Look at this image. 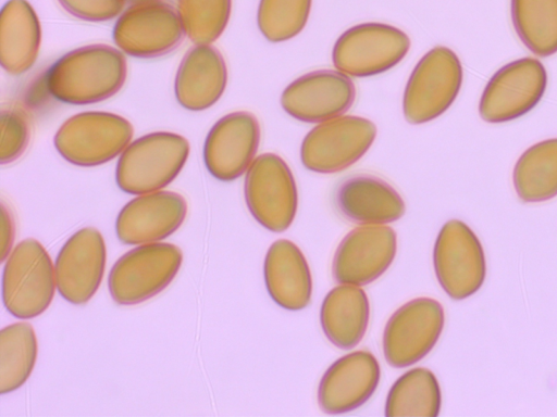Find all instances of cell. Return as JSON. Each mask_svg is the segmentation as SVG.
I'll return each instance as SVG.
<instances>
[{
	"label": "cell",
	"mask_w": 557,
	"mask_h": 417,
	"mask_svg": "<svg viewBox=\"0 0 557 417\" xmlns=\"http://www.w3.org/2000/svg\"><path fill=\"white\" fill-rule=\"evenodd\" d=\"M126 75L127 63L123 53L111 46L97 43L61 56L49 68L46 86L60 102L90 104L119 92Z\"/></svg>",
	"instance_id": "cell-1"
},
{
	"label": "cell",
	"mask_w": 557,
	"mask_h": 417,
	"mask_svg": "<svg viewBox=\"0 0 557 417\" xmlns=\"http://www.w3.org/2000/svg\"><path fill=\"white\" fill-rule=\"evenodd\" d=\"M189 154V142L178 134L157 131L131 142L115 169L117 187L129 194L159 191L172 182Z\"/></svg>",
	"instance_id": "cell-2"
},
{
	"label": "cell",
	"mask_w": 557,
	"mask_h": 417,
	"mask_svg": "<svg viewBox=\"0 0 557 417\" xmlns=\"http://www.w3.org/2000/svg\"><path fill=\"white\" fill-rule=\"evenodd\" d=\"M57 288L54 266L42 244L26 238L5 260L2 273V302L14 317L29 319L51 304Z\"/></svg>",
	"instance_id": "cell-3"
},
{
	"label": "cell",
	"mask_w": 557,
	"mask_h": 417,
	"mask_svg": "<svg viewBox=\"0 0 557 417\" xmlns=\"http://www.w3.org/2000/svg\"><path fill=\"white\" fill-rule=\"evenodd\" d=\"M183 262L172 243H145L123 254L108 277L111 298L119 305H136L164 290Z\"/></svg>",
	"instance_id": "cell-4"
},
{
	"label": "cell",
	"mask_w": 557,
	"mask_h": 417,
	"mask_svg": "<svg viewBox=\"0 0 557 417\" xmlns=\"http://www.w3.org/2000/svg\"><path fill=\"white\" fill-rule=\"evenodd\" d=\"M133 126L124 117L109 112L75 114L58 129L53 144L69 163L91 167L117 156L129 144Z\"/></svg>",
	"instance_id": "cell-5"
},
{
	"label": "cell",
	"mask_w": 557,
	"mask_h": 417,
	"mask_svg": "<svg viewBox=\"0 0 557 417\" xmlns=\"http://www.w3.org/2000/svg\"><path fill=\"white\" fill-rule=\"evenodd\" d=\"M462 84V66L457 54L438 46L417 63L407 81L403 112L406 121L418 125L442 115L455 101Z\"/></svg>",
	"instance_id": "cell-6"
},
{
	"label": "cell",
	"mask_w": 557,
	"mask_h": 417,
	"mask_svg": "<svg viewBox=\"0 0 557 417\" xmlns=\"http://www.w3.org/2000/svg\"><path fill=\"white\" fill-rule=\"evenodd\" d=\"M244 194L252 217L273 232L285 231L293 223L298 193L287 163L277 154L257 156L247 169Z\"/></svg>",
	"instance_id": "cell-7"
},
{
	"label": "cell",
	"mask_w": 557,
	"mask_h": 417,
	"mask_svg": "<svg viewBox=\"0 0 557 417\" xmlns=\"http://www.w3.org/2000/svg\"><path fill=\"white\" fill-rule=\"evenodd\" d=\"M376 137L368 118L341 115L313 127L300 146L302 165L314 173L341 172L360 160Z\"/></svg>",
	"instance_id": "cell-8"
},
{
	"label": "cell",
	"mask_w": 557,
	"mask_h": 417,
	"mask_svg": "<svg viewBox=\"0 0 557 417\" xmlns=\"http://www.w3.org/2000/svg\"><path fill=\"white\" fill-rule=\"evenodd\" d=\"M410 48L401 29L383 23H362L345 30L332 52L337 71L354 77H368L398 64Z\"/></svg>",
	"instance_id": "cell-9"
},
{
	"label": "cell",
	"mask_w": 557,
	"mask_h": 417,
	"mask_svg": "<svg viewBox=\"0 0 557 417\" xmlns=\"http://www.w3.org/2000/svg\"><path fill=\"white\" fill-rule=\"evenodd\" d=\"M433 266L440 286L454 300L469 298L482 287L485 255L467 224L450 219L443 225L434 243Z\"/></svg>",
	"instance_id": "cell-10"
},
{
	"label": "cell",
	"mask_w": 557,
	"mask_h": 417,
	"mask_svg": "<svg viewBox=\"0 0 557 417\" xmlns=\"http://www.w3.org/2000/svg\"><path fill=\"white\" fill-rule=\"evenodd\" d=\"M184 35L178 13L161 0L132 4L117 18L112 33L121 51L143 59L170 53L180 46Z\"/></svg>",
	"instance_id": "cell-11"
},
{
	"label": "cell",
	"mask_w": 557,
	"mask_h": 417,
	"mask_svg": "<svg viewBox=\"0 0 557 417\" xmlns=\"http://www.w3.org/2000/svg\"><path fill=\"white\" fill-rule=\"evenodd\" d=\"M444 321V308L435 299L417 298L401 305L384 328L386 362L404 368L422 359L440 339Z\"/></svg>",
	"instance_id": "cell-12"
},
{
	"label": "cell",
	"mask_w": 557,
	"mask_h": 417,
	"mask_svg": "<svg viewBox=\"0 0 557 417\" xmlns=\"http://www.w3.org/2000/svg\"><path fill=\"white\" fill-rule=\"evenodd\" d=\"M547 85L544 65L523 58L499 68L490 79L479 103V113L487 123L516 119L531 111L542 99Z\"/></svg>",
	"instance_id": "cell-13"
},
{
	"label": "cell",
	"mask_w": 557,
	"mask_h": 417,
	"mask_svg": "<svg viewBox=\"0 0 557 417\" xmlns=\"http://www.w3.org/2000/svg\"><path fill=\"white\" fill-rule=\"evenodd\" d=\"M396 250L397 237L393 228L358 226L343 238L334 253L333 277L338 283L368 285L387 270Z\"/></svg>",
	"instance_id": "cell-14"
},
{
	"label": "cell",
	"mask_w": 557,
	"mask_h": 417,
	"mask_svg": "<svg viewBox=\"0 0 557 417\" xmlns=\"http://www.w3.org/2000/svg\"><path fill=\"white\" fill-rule=\"evenodd\" d=\"M106 257V243L99 230L84 227L73 233L54 262L60 295L74 305L87 303L102 281Z\"/></svg>",
	"instance_id": "cell-15"
},
{
	"label": "cell",
	"mask_w": 557,
	"mask_h": 417,
	"mask_svg": "<svg viewBox=\"0 0 557 417\" xmlns=\"http://www.w3.org/2000/svg\"><path fill=\"white\" fill-rule=\"evenodd\" d=\"M355 96L356 88L348 75L319 70L292 81L281 96V105L298 121L323 123L347 112Z\"/></svg>",
	"instance_id": "cell-16"
},
{
	"label": "cell",
	"mask_w": 557,
	"mask_h": 417,
	"mask_svg": "<svg viewBox=\"0 0 557 417\" xmlns=\"http://www.w3.org/2000/svg\"><path fill=\"white\" fill-rule=\"evenodd\" d=\"M260 142V125L250 112L221 117L209 130L203 146L208 172L221 181H232L252 163Z\"/></svg>",
	"instance_id": "cell-17"
},
{
	"label": "cell",
	"mask_w": 557,
	"mask_h": 417,
	"mask_svg": "<svg viewBox=\"0 0 557 417\" xmlns=\"http://www.w3.org/2000/svg\"><path fill=\"white\" fill-rule=\"evenodd\" d=\"M187 203L173 191L144 193L127 202L115 220L117 239L124 244L163 240L183 224Z\"/></svg>",
	"instance_id": "cell-18"
},
{
	"label": "cell",
	"mask_w": 557,
	"mask_h": 417,
	"mask_svg": "<svg viewBox=\"0 0 557 417\" xmlns=\"http://www.w3.org/2000/svg\"><path fill=\"white\" fill-rule=\"evenodd\" d=\"M380 381V365L366 350L355 351L335 361L318 387V404L326 414H343L364 404Z\"/></svg>",
	"instance_id": "cell-19"
},
{
	"label": "cell",
	"mask_w": 557,
	"mask_h": 417,
	"mask_svg": "<svg viewBox=\"0 0 557 417\" xmlns=\"http://www.w3.org/2000/svg\"><path fill=\"white\" fill-rule=\"evenodd\" d=\"M227 68L221 52L211 45H196L182 59L174 80L177 102L189 111L212 106L223 94Z\"/></svg>",
	"instance_id": "cell-20"
},
{
	"label": "cell",
	"mask_w": 557,
	"mask_h": 417,
	"mask_svg": "<svg viewBox=\"0 0 557 417\" xmlns=\"http://www.w3.org/2000/svg\"><path fill=\"white\" fill-rule=\"evenodd\" d=\"M335 204L346 219L362 225L392 223L405 213L404 200L396 189L369 174L344 179L336 188Z\"/></svg>",
	"instance_id": "cell-21"
},
{
	"label": "cell",
	"mask_w": 557,
	"mask_h": 417,
	"mask_svg": "<svg viewBox=\"0 0 557 417\" xmlns=\"http://www.w3.org/2000/svg\"><path fill=\"white\" fill-rule=\"evenodd\" d=\"M263 275L267 291L278 306L300 311L309 304L312 293L310 268L294 242L278 239L270 245Z\"/></svg>",
	"instance_id": "cell-22"
},
{
	"label": "cell",
	"mask_w": 557,
	"mask_h": 417,
	"mask_svg": "<svg viewBox=\"0 0 557 417\" xmlns=\"http://www.w3.org/2000/svg\"><path fill=\"white\" fill-rule=\"evenodd\" d=\"M41 40L37 14L27 0H9L0 13V63L12 75L35 63Z\"/></svg>",
	"instance_id": "cell-23"
},
{
	"label": "cell",
	"mask_w": 557,
	"mask_h": 417,
	"mask_svg": "<svg viewBox=\"0 0 557 417\" xmlns=\"http://www.w3.org/2000/svg\"><path fill=\"white\" fill-rule=\"evenodd\" d=\"M370 317L366 292L355 285L342 283L325 295L320 323L326 339L336 348L349 350L363 338Z\"/></svg>",
	"instance_id": "cell-24"
},
{
	"label": "cell",
	"mask_w": 557,
	"mask_h": 417,
	"mask_svg": "<svg viewBox=\"0 0 557 417\" xmlns=\"http://www.w3.org/2000/svg\"><path fill=\"white\" fill-rule=\"evenodd\" d=\"M517 195L527 203L544 202L557 195V138L528 148L512 170Z\"/></svg>",
	"instance_id": "cell-25"
},
{
	"label": "cell",
	"mask_w": 557,
	"mask_h": 417,
	"mask_svg": "<svg viewBox=\"0 0 557 417\" xmlns=\"http://www.w3.org/2000/svg\"><path fill=\"white\" fill-rule=\"evenodd\" d=\"M441 402V388L434 374L416 367L401 375L389 389L385 416L436 417Z\"/></svg>",
	"instance_id": "cell-26"
},
{
	"label": "cell",
	"mask_w": 557,
	"mask_h": 417,
	"mask_svg": "<svg viewBox=\"0 0 557 417\" xmlns=\"http://www.w3.org/2000/svg\"><path fill=\"white\" fill-rule=\"evenodd\" d=\"M510 12L518 37L531 52H557V0H511Z\"/></svg>",
	"instance_id": "cell-27"
},
{
	"label": "cell",
	"mask_w": 557,
	"mask_h": 417,
	"mask_svg": "<svg viewBox=\"0 0 557 417\" xmlns=\"http://www.w3.org/2000/svg\"><path fill=\"white\" fill-rule=\"evenodd\" d=\"M37 339L28 323H14L0 332V393L22 387L29 378L37 358Z\"/></svg>",
	"instance_id": "cell-28"
},
{
	"label": "cell",
	"mask_w": 557,
	"mask_h": 417,
	"mask_svg": "<svg viewBox=\"0 0 557 417\" xmlns=\"http://www.w3.org/2000/svg\"><path fill=\"white\" fill-rule=\"evenodd\" d=\"M232 0H177L186 36L196 45H210L227 26Z\"/></svg>",
	"instance_id": "cell-29"
},
{
	"label": "cell",
	"mask_w": 557,
	"mask_h": 417,
	"mask_svg": "<svg viewBox=\"0 0 557 417\" xmlns=\"http://www.w3.org/2000/svg\"><path fill=\"white\" fill-rule=\"evenodd\" d=\"M312 0H260L257 25L271 42H282L297 36L306 26Z\"/></svg>",
	"instance_id": "cell-30"
},
{
	"label": "cell",
	"mask_w": 557,
	"mask_h": 417,
	"mask_svg": "<svg viewBox=\"0 0 557 417\" xmlns=\"http://www.w3.org/2000/svg\"><path fill=\"white\" fill-rule=\"evenodd\" d=\"M0 163H12L26 150L30 140V125L25 112L17 108L1 111Z\"/></svg>",
	"instance_id": "cell-31"
},
{
	"label": "cell",
	"mask_w": 557,
	"mask_h": 417,
	"mask_svg": "<svg viewBox=\"0 0 557 417\" xmlns=\"http://www.w3.org/2000/svg\"><path fill=\"white\" fill-rule=\"evenodd\" d=\"M71 15L90 22H102L117 16L125 0H58Z\"/></svg>",
	"instance_id": "cell-32"
},
{
	"label": "cell",
	"mask_w": 557,
	"mask_h": 417,
	"mask_svg": "<svg viewBox=\"0 0 557 417\" xmlns=\"http://www.w3.org/2000/svg\"><path fill=\"white\" fill-rule=\"evenodd\" d=\"M14 239V219L4 202L1 203V262L11 253Z\"/></svg>",
	"instance_id": "cell-33"
},
{
	"label": "cell",
	"mask_w": 557,
	"mask_h": 417,
	"mask_svg": "<svg viewBox=\"0 0 557 417\" xmlns=\"http://www.w3.org/2000/svg\"><path fill=\"white\" fill-rule=\"evenodd\" d=\"M147 1H152V0H125V2H128L131 4H137V3L147 2Z\"/></svg>",
	"instance_id": "cell-34"
}]
</instances>
